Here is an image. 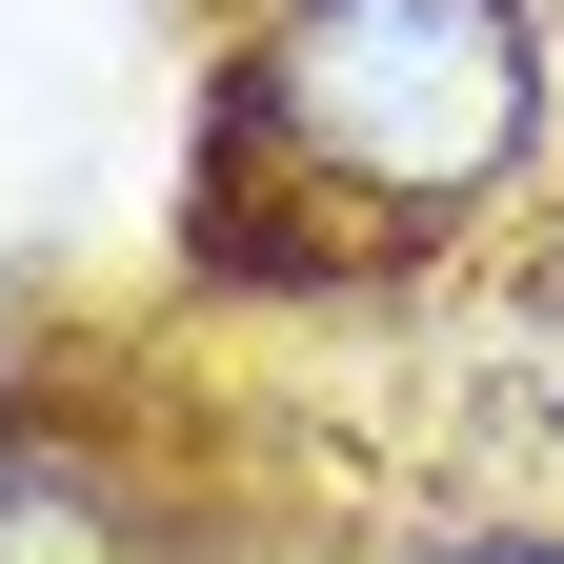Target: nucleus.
Segmentation results:
<instances>
[{"label":"nucleus","mask_w":564,"mask_h":564,"mask_svg":"<svg viewBox=\"0 0 564 564\" xmlns=\"http://www.w3.org/2000/svg\"><path fill=\"white\" fill-rule=\"evenodd\" d=\"M544 0H262L223 82V182H303L323 223H464L544 141Z\"/></svg>","instance_id":"obj_1"},{"label":"nucleus","mask_w":564,"mask_h":564,"mask_svg":"<svg viewBox=\"0 0 564 564\" xmlns=\"http://www.w3.org/2000/svg\"><path fill=\"white\" fill-rule=\"evenodd\" d=\"M403 564H564V544H524V524H444V544H403Z\"/></svg>","instance_id":"obj_2"}]
</instances>
